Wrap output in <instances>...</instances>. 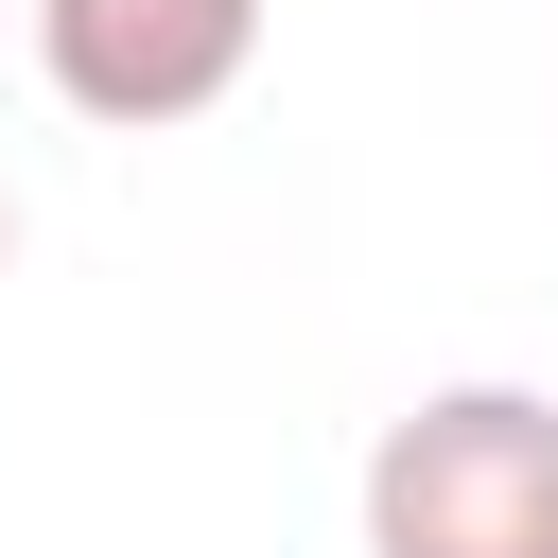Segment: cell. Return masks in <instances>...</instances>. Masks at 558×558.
Masks as SVG:
<instances>
[{
    "instance_id": "cell-1",
    "label": "cell",
    "mask_w": 558,
    "mask_h": 558,
    "mask_svg": "<svg viewBox=\"0 0 558 558\" xmlns=\"http://www.w3.org/2000/svg\"><path fill=\"white\" fill-rule=\"evenodd\" d=\"M366 558H558V401L541 384H418L366 436Z\"/></svg>"
},
{
    "instance_id": "cell-2",
    "label": "cell",
    "mask_w": 558,
    "mask_h": 558,
    "mask_svg": "<svg viewBox=\"0 0 558 558\" xmlns=\"http://www.w3.org/2000/svg\"><path fill=\"white\" fill-rule=\"evenodd\" d=\"M17 17H35V70H52L70 122L157 140V122H209L262 70V17L279 0H17Z\"/></svg>"
},
{
    "instance_id": "cell-3",
    "label": "cell",
    "mask_w": 558,
    "mask_h": 558,
    "mask_svg": "<svg viewBox=\"0 0 558 558\" xmlns=\"http://www.w3.org/2000/svg\"><path fill=\"white\" fill-rule=\"evenodd\" d=\"M0 262H17V192H0Z\"/></svg>"
}]
</instances>
